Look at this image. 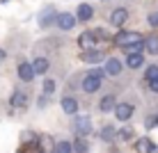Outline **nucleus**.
<instances>
[{
    "label": "nucleus",
    "instance_id": "1",
    "mask_svg": "<svg viewBox=\"0 0 158 153\" xmlns=\"http://www.w3.org/2000/svg\"><path fill=\"white\" fill-rule=\"evenodd\" d=\"M103 75H106V71H103V69L89 71V73L83 78V91H87V94H94V91H99V89H101Z\"/></svg>",
    "mask_w": 158,
    "mask_h": 153
},
{
    "label": "nucleus",
    "instance_id": "2",
    "mask_svg": "<svg viewBox=\"0 0 158 153\" xmlns=\"http://www.w3.org/2000/svg\"><path fill=\"white\" fill-rule=\"evenodd\" d=\"M117 43V46H122V48H126V46H131V43H138V41H142V37L138 34V32H119V34H115V39H112Z\"/></svg>",
    "mask_w": 158,
    "mask_h": 153
},
{
    "label": "nucleus",
    "instance_id": "3",
    "mask_svg": "<svg viewBox=\"0 0 158 153\" xmlns=\"http://www.w3.org/2000/svg\"><path fill=\"white\" fill-rule=\"evenodd\" d=\"M133 112H135L133 103H115V117L119 121H128L133 117Z\"/></svg>",
    "mask_w": 158,
    "mask_h": 153
},
{
    "label": "nucleus",
    "instance_id": "4",
    "mask_svg": "<svg viewBox=\"0 0 158 153\" xmlns=\"http://www.w3.org/2000/svg\"><path fill=\"white\" fill-rule=\"evenodd\" d=\"M55 25H57L60 30H71L73 25H76V16L69 14V12H62V14L55 16Z\"/></svg>",
    "mask_w": 158,
    "mask_h": 153
},
{
    "label": "nucleus",
    "instance_id": "5",
    "mask_svg": "<svg viewBox=\"0 0 158 153\" xmlns=\"http://www.w3.org/2000/svg\"><path fill=\"white\" fill-rule=\"evenodd\" d=\"M73 128H76V133L78 135H89L92 133V121H89V117H76L73 119Z\"/></svg>",
    "mask_w": 158,
    "mask_h": 153
},
{
    "label": "nucleus",
    "instance_id": "6",
    "mask_svg": "<svg viewBox=\"0 0 158 153\" xmlns=\"http://www.w3.org/2000/svg\"><path fill=\"white\" fill-rule=\"evenodd\" d=\"M126 21H128V9H124V7L112 9V14H110V23H112V28H122Z\"/></svg>",
    "mask_w": 158,
    "mask_h": 153
},
{
    "label": "nucleus",
    "instance_id": "7",
    "mask_svg": "<svg viewBox=\"0 0 158 153\" xmlns=\"http://www.w3.org/2000/svg\"><path fill=\"white\" fill-rule=\"evenodd\" d=\"M78 46L83 48V50H87V48H94L96 46V37H94V32H83V34L78 37Z\"/></svg>",
    "mask_w": 158,
    "mask_h": 153
},
{
    "label": "nucleus",
    "instance_id": "8",
    "mask_svg": "<svg viewBox=\"0 0 158 153\" xmlns=\"http://www.w3.org/2000/svg\"><path fill=\"white\" fill-rule=\"evenodd\" d=\"M19 75L23 83H32V78H35V71H32V64L28 62H21L19 64Z\"/></svg>",
    "mask_w": 158,
    "mask_h": 153
},
{
    "label": "nucleus",
    "instance_id": "9",
    "mask_svg": "<svg viewBox=\"0 0 158 153\" xmlns=\"http://www.w3.org/2000/svg\"><path fill=\"white\" fill-rule=\"evenodd\" d=\"M106 71L108 75H119L122 73V62H119L117 57H110V59H106Z\"/></svg>",
    "mask_w": 158,
    "mask_h": 153
},
{
    "label": "nucleus",
    "instance_id": "10",
    "mask_svg": "<svg viewBox=\"0 0 158 153\" xmlns=\"http://www.w3.org/2000/svg\"><path fill=\"white\" fill-rule=\"evenodd\" d=\"M103 59V53L101 50H94V48H87V50L83 53V62L85 64H96Z\"/></svg>",
    "mask_w": 158,
    "mask_h": 153
},
{
    "label": "nucleus",
    "instance_id": "11",
    "mask_svg": "<svg viewBox=\"0 0 158 153\" xmlns=\"http://www.w3.org/2000/svg\"><path fill=\"white\" fill-rule=\"evenodd\" d=\"M62 110L67 114H76L78 112V101H76L73 96H64L62 98Z\"/></svg>",
    "mask_w": 158,
    "mask_h": 153
},
{
    "label": "nucleus",
    "instance_id": "12",
    "mask_svg": "<svg viewBox=\"0 0 158 153\" xmlns=\"http://www.w3.org/2000/svg\"><path fill=\"white\" fill-rule=\"evenodd\" d=\"M142 64H144V57L140 53H128L126 55V66L128 69H140Z\"/></svg>",
    "mask_w": 158,
    "mask_h": 153
},
{
    "label": "nucleus",
    "instance_id": "13",
    "mask_svg": "<svg viewBox=\"0 0 158 153\" xmlns=\"http://www.w3.org/2000/svg\"><path fill=\"white\" fill-rule=\"evenodd\" d=\"M135 151L138 153H151L154 151V142H151L149 137H140L138 142H135Z\"/></svg>",
    "mask_w": 158,
    "mask_h": 153
},
{
    "label": "nucleus",
    "instance_id": "14",
    "mask_svg": "<svg viewBox=\"0 0 158 153\" xmlns=\"http://www.w3.org/2000/svg\"><path fill=\"white\" fill-rule=\"evenodd\" d=\"M71 151H76V153H89V142L80 135V137H76V142L71 144Z\"/></svg>",
    "mask_w": 158,
    "mask_h": 153
},
{
    "label": "nucleus",
    "instance_id": "15",
    "mask_svg": "<svg viewBox=\"0 0 158 153\" xmlns=\"http://www.w3.org/2000/svg\"><path fill=\"white\" fill-rule=\"evenodd\" d=\"M92 16H94V9H92L87 2H83V5L78 7V14H76V18H78V21H89Z\"/></svg>",
    "mask_w": 158,
    "mask_h": 153
},
{
    "label": "nucleus",
    "instance_id": "16",
    "mask_svg": "<svg viewBox=\"0 0 158 153\" xmlns=\"http://www.w3.org/2000/svg\"><path fill=\"white\" fill-rule=\"evenodd\" d=\"M32 71H35V75L37 73H39V75L46 73V71H48V59L46 57H37L35 62H32Z\"/></svg>",
    "mask_w": 158,
    "mask_h": 153
},
{
    "label": "nucleus",
    "instance_id": "17",
    "mask_svg": "<svg viewBox=\"0 0 158 153\" xmlns=\"http://www.w3.org/2000/svg\"><path fill=\"white\" fill-rule=\"evenodd\" d=\"M112 107H115V96H103L101 103H99V110L101 112H110Z\"/></svg>",
    "mask_w": 158,
    "mask_h": 153
},
{
    "label": "nucleus",
    "instance_id": "18",
    "mask_svg": "<svg viewBox=\"0 0 158 153\" xmlns=\"http://www.w3.org/2000/svg\"><path fill=\"white\" fill-rule=\"evenodd\" d=\"M25 101H28V96L21 94V91H14L12 94V105L14 107H25Z\"/></svg>",
    "mask_w": 158,
    "mask_h": 153
},
{
    "label": "nucleus",
    "instance_id": "19",
    "mask_svg": "<svg viewBox=\"0 0 158 153\" xmlns=\"http://www.w3.org/2000/svg\"><path fill=\"white\" fill-rule=\"evenodd\" d=\"M115 137L124 139V142H128L131 137H135V133H133V128H128V126H124L122 130H117V133H115Z\"/></svg>",
    "mask_w": 158,
    "mask_h": 153
},
{
    "label": "nucleus",
    "instance_id": "20",
    "mask_svg": "<svg viewBox=\"0 0 158 153\" xmlns=\"http://www.w3.org/2000/svg\"><path fill=\"white\" fill-rule=\"evenodd\" d=\"M144 48L151 53V55H156V53H158V37H156V34H154V37H149V39L144 41Z\"/></svg>",
    "mask_w": 158,
    "mask_h": 153
},
{
    "label": "nucleus",
    "instance_id": "21",
    "mask_svg": "<svg viewBox=\"0 0 158 153\" xmlns=\"http://www.w3.org/2000/svg\"><path fill=\"white\" fill-rule=\"evenodd\" d=\"M53 153H71V144L69 142H55L53 144Z\"/></svg>",
    "mask_w": 158,
    "mask_h": 153
},
{
    "label": "nucleus",
    "instance_id": "22",
    "mask_svg": "<svg viewBox=\"0 0 158 153\" xmlns=\"http://www.w3.org/2000/svg\"><path fill=\"white\" fill-rule=\"evenodd\" d=\"M115 133H117V130H115V128H112V126H106V128H103V130H101V139H106V142H110L112 137H115Z\"/></svg>",
    "mask_w": 158,
    "mask_h": 153
},
{
    "label": "nucleus",
    "instance_id": "23",
    "mask_svg": "<svg viewBox=\"0 0 158 153\" xmlns=\"http://www.w3.org/2000/svg\"><path fill=\"white\" fill-rule=\"evenodd\" d=\"M154 78H158V66H156V64H151V66L144 71V80L149 83V80H154Z\"/></svg>",
    "mask_w": 158,
    "mask_h": 153
},
{
    "label": "nucleus",
    "instance_id": "24",
    "mask_svg": "<svg viewBox=\"0 0 158 153\" xmlns=\"http://www.w3.org/2000/svg\"><path fill=\"white\" fill-rule=\"evenodd\" d=\"M44 91H46V94H53V91H55V80H46V83H44Z\"/></svg>",
    "mask_w": 158,
    "mask_h": 153
},
{
    "label": "nucleus",
    "instance_id": "25",
    "mask_svg": "<svg viewBox=\"0 0 158 153\" xmlns=\"http://www.w3.org/2000/svg\"><path fill=\"white\" fill-rule=\"evenodd\" d=\"M149 23L154 25V28H158V12H154V14H149Z\"/></svg>",
    "mask_w": 158,
    "mask_h": 153
},
{
    "label": "nucleus",
    "instance_id": "26",
    "mask_svg": "<svg viewBox=\"0 0 158 153\" xmlns=\"http://www.w3.org/2000/svg\"><path fill=\"white\" fill-rule=\"evenodd\" d=\"M149 89L154 91V94H158V78H154V80H149Z\"/></svg>",
    "mask_w": 158,
    "mask_h": 153
},
{
    "label": "nucleus",
    "instance_id": "27",
    "mask_svg": "<svg viewBox=\"0 0 158 153\" xmlns=\"http://www.w3.org/2000/svg\"><path fill=\"white\" fill-rule=\"evenodd\" d=\"M147 130H151V128H154V126H156V119H147Z\"/></svg>",
    "mask_w": 158,
    "mask_h": 153
},
{
    "label": "nucleus",
    "instance_id": "28",
    "mask_svg": "<svg viewBox=\"0 0 158 153\" xmlns=\"http://www.w3.org/2000/svg\"><path fill=\"white\" fill-rule=\"evenodd\" d=\"M5 57H7V53H5L2 48H0V64H2V59H5Z\"/></svg>",
    "mask_w": 158,
    "mask_h": 153
},
{
    "label": "nucleus",
    "instance_id": "29",
    "mask_svg": "<svg viewBox=\"0 0 158 153\" xmlns=\"http://www.w3.org/2000/svg\"><path fill=\"white\" fill-rule=\"evenodd\" d=\"M154 119H156V126H158V117H154Z\"/></svg>",
    "mask_w": 158,
    "mask_h": 153
}]
</instances>
